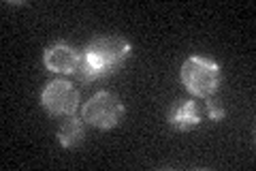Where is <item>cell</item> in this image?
Returning a JSON list of instances; mask_svg holds the SVG:
<instances>
[{
    "label": "cell",
    "mask_w": 256,
    "mask_h": 171,
    "mask_svg": "<svg viewBox=\"0 0 256 171\" xmlns=\"http://www.w3.org/2000/svg\"><path fill=\"white\" fill-rule=\"evenodd\" d=\"M43 64L50 73L58 75H75L79 64V52L68 43H54L43 54Z\"/></svg>",
    "instance_id": "obj_5"
},
{
    "label": "cell",
    "mask_w": 256,
    "mask_h": 171,
    "mask_svg": "<svg viewBox=\"0 0 256 171\" xmlns=\"http://www.w3.org/2000/svg\"><path fill=\"white\" fill-rule=\"evenodd\" d=\"M180 77H182V86L188 90V94L196 96V99H210V96H216V92H218L222 71L220 64L210 58L190 56L182 64Z\"/></svg>",
    "instance_id": "obj_2"
},
{
    "label": "cell",
    "mask_w": 256,
    "mask_h": 171,
    "mask_svg": "<svg viewBox=\"0 0 256 171\" xmlns=\"http://www.w3.org/2000/svg\"><path fill=\"white\" fill-rule=\"evenodd\" d=\"M166 120H169V126L173 131L188 133L201 124V109H198L196 101H192V99L182 101L180 99L171 105L169 113H166Z\"/></svg>",
    "instance_id": "obj_6"
},
{
    "label": "cell",
    "mask_w": 256,
    "mask_h": 171,
    "mask_svg": "<svg viewBox=\"0 0 256 171\" xmlns=\"http://www.w3.org/2000/svg\"><path fill=\"white\" fill-rule=\"evenodd\" d=\"M124 116V105L120 101V96L109 92V90H100L94 96H90V101L84 103L82 107V118L86 124H90L100 131H109L120 124V120Z\"/></svg>",
    "instance_id": "obj_3"
},
{
    "label": "cell",
    "mask_w": 256,
    "mask_h": 171,
    "mask_svg": "<svg viewBox=\"0 0 256 171\" xmlns=\"http://www.w3.org/2000/svg\"><path fill=\"white\" fill-rule=\"evenodd\" d=\"M41 105L54 118L75 116L79 109V90L66 79H52L41 92Z\"/></svg>",
    "instance_id": "obj_4"
},
{
    "label": "cell",
    "mask_w": 256,
    "mask_h": 171,
    "mask_svg": "<svg viewBox=\"0 0 256 171\" xmlns=\"http://www.w3.org/2000/svg\"><path fill=\"white\" fill-rule=\"evenodd\" d=\"M130 52H132V45L120 35L96 37L82 50L88 62L94 67L98 81L116 75L124 67V62L130 58Z\"/></svg>",
    "instance_id": "obj_1"
},
{
    "label": "cell",
    "mask_w": 256,
    "mask_h": 171,
    "mask_svg": "<svg viewBox=\"0 0 256 171\" xmlns=\"http://www.w3.org/2000/svg\"><path fill=\"white\" fill-rule=\"evenodd\" d=\"M205 109H207V116H210V120H214V122H220V120H224V116H226V109L222 107V103L216 99V96L205 99Z\"/></svg>",
    "instance_id": "obj_8"
},
{
    "label": "cell",
    "mask_w": 256,
    "mask_h": 171,
    "mask_svg": "<svg viewBox=\"0 0 256 171\" xmlns=\"http://www.w3.org/2000/svg\"><path fill=\"white\" fill-rule=\"evenodd\" d=\"M86 139V122L84 118H77V116H68L66 120L60 124L58 128V143L66 150H73L79 148Z\"/></svg>",
    "instance_id": "obj_7"
}]
</instances>
